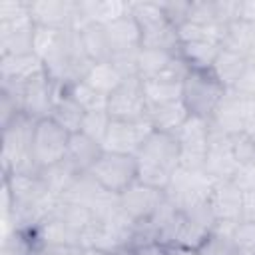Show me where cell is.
Listing matches in <instances>:
<instances>
[{"mask_svg": "<svg viewBox=\"0 0 255 255\" xmlns=\"http://www.w3.org/2000/svg\"><path fill=\"white\" fill-rule=\"evenodd\" d=\"M137 159V181L167 191L175 171L179 169V141L175 133L155 131L143 141Z\"/></svg>", "mask_w": 255, "mask_h": 255, "instance_id": "cell-1", "label": "cell"}, {"mask_svg": "<svg viewBox=\"0 0 255 255\" xmlns=\"http://www.w3.org/2000/svg\"><path fill=\"white\" fill-rule=\"evenodd\" d=\"M36 120L26 114H18L8 126L2 128V175L12 173H40V167L34 161L32 139H34Z\"/></svg>", "mask_w": 255, "mask_h": 255, "instance_id": "cell-2", "label": "cell"}, {"mask_svg": "<svg viewBox=\"0 0 255 255\" xmlns=\"http://www.w3.org/2000/svg\"><path fill=\"white\" fill-rule=\"evenodd\" d=\"M225 96L227 88L217 80L213 70H191L181 84V104L193 118L211 122Z\"/></svg>", "mask_w": 255, "mask_h": 255, "instance_id": "cell-3", "label": "cell"}, {"mask_svg": "<svg viewBox=\"0 0 255 255\" xmlns=\"http://www.w3.org/2000/svg\"><path fill=\"white\" fill-rule=\"evenodd\" d=\"M129 14L135 18L141 32V48L177 52L179 34L177 26L169 22L159 2H129Z\"/></svg>", "mask_w": 255, "mask_h": 255, "instance_id": "cell-4", "label": "cell"}, {"mask_svg": "<svg viewBox=\"0 0 255 255\" xmlns=\"http://www.w3.org/2000/svg\"><path fill=\"white\" fill-rule=\"evenodd\" d=\"M0 90L12 94L18 100L22 114L30 116L36 122L44 120V118H50L54 102H56V98L60 94V86L46 72L38 74L36 78L28 80L26 84H18V86L2 84Z\"/></svg>", "mask_w": 255, "mask_h": 255, "instance_id": "cell-5", "label": "cell"}, {"mask_svg": "<svg viewBox=\"0 0 255 255\" xmlns=\"http://www.w3.org/2000/svg\"><path fill=\"white\" fill-rule=\"evenodd\" d=\"M88 175L106 191L120 195L133 181H137V159L135 155L104 151Z\"/></svg>", "mask_w": 255, "mask_h": 255, "instance_id": "cell-6", "label": "cell"}, {"mask_svg": "<svg viewBox=\"0 0 255 255\" xmlns=\"http://www.w3.org/2000/svg\"><path fill=\"white\" fill-rule=\"evenodd\" d=\"M68 141H70V133L64 128H60L54 120L44 118L36 122L32 151H34V161L40 167V171L64 159Z\"/></svg>", "mask_w": 255, "mask_h": 255, "instance_id": "cell-7", "label": "cell"}, {"mask_svg": "<svg viewBox=\"0 0 255 255\" xmlns=\"http://www.w3.org/2000/svg\"><path fill=\"white\" fill-rule=\"evenodd\" d=\"M106 112L110 114L112 120H122V122H137L147 118V102H145L141 78L124 80L108 96Z\"/></svg>", "mask_w": 255, "mask_h": 255, "instance_id": "cell-8", "label": "cell"}, {"mask_svg": "<svg viewBox=\"0 0 255 255\" xmlns=\"http://www.w3.org/2000/svg\"><path fill=\"white\" fill-rule=\"evenodd\" d=\"M151 133H153V126H151L149 118H143L137 122L112 120L102 147H104V151L135 155L139 151V147L143 145V141Z\"/></svg>", "mask_w": 255, "mask_h": 255, "instance_id": "cell-9", "label": "cell"}, {"mask_svg": "<svg viewBox=\"0 0 255 255\" xmlns=\"http://www.w3.org/2000/svg\"><path fill=\"white\" fill-rule=\"evenodd\" d=\"M163 201L165 191L149 187L141 181H133L124 193H120V205L124 213L135 223L151 219Z\"/></svg>", "mask_w": 255, "mask_h": 255, "instance_id": "cell-10", "label": "cell"}, {"mask_svg": "<svg viewBox=\"0 0 255 255\" xmlns=\"http://www.w3.org/2000/svg\"><path fill=\"white\" fill-rule=\"evenodd\" d=\"M207 205L215 221L239 223L243 211V189L233 179L213 181L211 191L207 195Z\"/></svg>", "mask_w": 255, "mask_h": 255, "instance_id": "cell-11", "label": "cell"}, {"mask_svg": "<svg viewBox=\"0 0 255 255\" xmlns=\"http://www.w3.org/2000/svg\"><path fill=\"white\" fill-rule=\"evenodd\" d=\"M102 153H104V147L96 139L88 137L82 131L70 133V141H68V149H66V155H64V163L76 175H86L94 167V163L100 159Z\"/></svg>", "mask_w": 255, "mask_h": 255, "instance_id": "cell-12", "label": "cell"}, {"mask_svg": "<svg viewBox=\"0 0 255 255\" xmlns=\"http://www.w3.org/2000/svg\"><path fill=\"white\" fill-rule=\"evenodd\" d=\"M42 72H46L44 62L34 52L0 58V80H2V84H12V86L26 84L28 80L36 78Z\"/></svg>", "mask_w": 255, "mask_h": 255, "instance_id": "cell-13", "label": "cell"}, {"mask_svg": "<svg viewBox=\"0 0 255 255\" xmlns=\"http://www.w3.org/2000/svg\"><path fill=\"white\" fill-rule=\"evenodd\" d=\"M108 40L112 46V52H124V50H137L141 48V32L135 22V18L128 12L120 16L118 20L106 24Z\"/></svg>", "mask_w": 255, "mask_h": 255, "instance_id": "cell-14", "label": "cell"}, {"mask_svg": "<svg viewBox=\"0 0 255 255\" xmlns=\"http://www.w3.org/2000/svg\"><path fill=\"white\" fill-rule=\"evenodd\" d=\"M84 116H86L84 108L68 94V88L60 86V94H58V98L54 102V108L50 112V120H54L68 133H78L82 129Z\"/></svg>", "mask_w": 255, "mask_h": 255, "instance_id": "cell-15", "label": "cell"}, {"mask_svg": "<svg viewBox=\"0 0 255 255\" xmlns=\"http://www.w3.org/2000/svg\"><path fill=\"white\" fill-rule=\"evenodd\" d=\"M80 40L86 56L90 58L92 64H104L112 60V46L108 40V32L104 24L90 22L80 30Z\"/></svg>", "mask_w": 255, "mask_h": 255, "instance_id": "cell-16", "label": "cell"}, {"mask_svg": "<svg viewBox=\"0 0 255 255\" xmlns=\"http://www.w3.org/2000/svg\"><path fill=\"white\" fill-rule=\"evenodd\" d=\"M247 68H249V62L241 54H237L233 50H227V48H221V52H219L211 70L217 76V80L225 88H229V86H237L243 80Z\"/></svg>", "mask_w": 255, "mask_h": 255, "instance_id": "cell-17", "label": "cell"}, {"mask_svg": "<svg viewBox=\"0 0 255 255\" xmlns=\"http://www.w3.org/2000/svg\"><path fill=\"white\" fill-rule=\"evenodd\" d=\"M221 48L223 46L217 42H181L177 54L191 70H211Z\"/></svg>", "mask_w": 255, "mask_h": 255, "instance_id": "cell-18", "label": "cell"}, {"mask_svg": "<svg viewBox=\"0 0 255 255\" xmlns=\"http://www.w3.org/2000/svg\"><path fill=\"white\" fill-rule=\"evenodd\" d=\"M147 118L153 126L155 131H165V133H177V129L185 124V120L189 118L185 106L179 102H171L165 106H157V108H149L147 110Z\"/></svg>", "mask_w": 255, "mask_h": 255, "instance_id": "cell-19", "label": "cell"}, {"mask_svg": "<svg viewBox=\"0 0 255 255\" xmlns=\"http://www.w3.org/2000/svg\"><path fill=\"white\" fill-rule=\"evenodd\" d=\"M141 84H143L147 110L181 100V84L177 82H169L161 78H147V80H141Z\"/></svg>", "mask_w": 255, "mask_h": 255, "instance_id": "cell-20", "label": "cell"}, {"mask_svg": "<svg viewBox=\"0 0 255 255\" xmlns=\"http://www.w3.org/2000/svg\"><path fill=\"white\" fill-rule=\"evenodd\" d=\"M80 6L88 22H98L104 26L129 12V2H80Z\"/></svg>", "mask_w": 255, "mask_h": 255, "instance_id": "cell-21", "label": "cell"}, {"mask_svg": "<svg viewBox=\"0 0 255 255\" xmlns=\"http://www.w3.org/2000/svg\"><path fill=\"white\" fill-rule=\"evenodd\" d=\"M54 211H56V213L60 215V219H62L72 231H76L78 235H82V231H86V229L94 223V219H96V215L92 213L90 207L80 205V203L62 201V199H60V203L56 205Z\"/></svg>", "mask_w": 255, "mask_h": 255, "instance_id": "cell-22", "label": "cell"}, {"mask_svg": "<svg viewBox=\"0 0 255 255\" xmlns=\"http://www.w3.org/2000/svg\"><path fill=\"white\" fill-rule=\"evenodd\" d=\"M229 151L239 167H255V135L247 129H237L227 133Z\"/></svg>", "mask_w": 255, "mask_h": 255, "instance_id": "cell-23", "label": "cell"}, {"mask_svg": "<svg viewBox=\"0 0 255 255\" xmlns=\"http://www.w3.org/2000/svg\"><path fill=\"white\" fill-rule=\"evenodd\" d=\"M175 54H177V52H175ZM175 54H173V52H163V50L139 48V54H137V76H139L141 80L159 76V74L169 66V62L173 60Z\"/></svg>", "mask_w": 255, "mask_h": 255, "instance_id": "cell-24", "label": "cell"}, {"mask_svg": "<svg viewBox=\"0 0 255 255\" xmlns=\"http://www.w3.org/2000/svg\"><path fill=\"white\" fill-rule=\"evenodd\" d=\"M84 82L94 88L96 92L104 94V96H110L124 80L122 76L116 72V68L110 64V62H104V64H94L88 72V76L84 78Z\"/></svg>", "mask_w": 255, "mask_h": 255, "instance_id": "cell-25", "label": "cell"}, {"mask_svg": "<svg viewBox=\"0 0 255 255\" xmlns=\"http://www.w3.org/2000/svg\"><path fill=\"white\" fill-rule=\"evenodd\" d=\"M68 94L84 108V112H96V110H106L108 108V96L96 92L94 88H90L84 80L70 86Z\"/></svg>", "mask_w": 255, "mask_h": 255, "instance_id": "cell-26", "label": "cell"}, {"mask_svg": "<svg viewBox=\"0 0 255 255\" xmlns=\"http://www.w3.org/2000/svg\"><path fill=\"white\" fill-rule=\"evenodd\" d=\"M239 247L235 245L233 237L227 233L211 231L207 239L195 249V255H237Z\"/></svg>", "mask_w": 255, "mask_h": 255, "instance_id": "cell-27", "label": "cell"}, {"mask_svg": "<svg viewBox=\"0 0 255 255\" xmlns=\"http://www.w3.org/2000/svg\"><path fill=\"white\" fill-rule=\"evenodd\" d=\"M110 114L106 110H96V112H86L84 122H82V133H86L88 137L96 139L98 143H104L108 128H110Z\"/></svg>", "mask_w": 255, "mask_h": 255, "instance_id": "cell-28", "label": "cell"}, {"mask_svg": "<svg viewBox=\"0 0 255 255\" xmlns=\"http://www.w3.org/2000/svg\"><path fill=\"white\" fill-rule=\"evenodd\" d=\"M137 54H139V48L137 50H124V52L112 54L110 64L116 68V72L122 76V80L139 78L137 76Z\"/></svg>", "mask_w": 255, "mask_h": 255, "instance_id": "cell-29", "label": "cell"}, {"mask_svg": "<svg viewBox=\"0 0 255 255\" xmlns=\"http://www.w3.org/2000/svg\"><path fill=\"white\" fill-rule=\"evenodd\" d=\"M235 245L245 251H255V223L251 221H239L231 233Z\"/></svg>", "mask_w": 255, "mask_h": 255, "instance_id": "cell-30", "label": "cell"}, {"mask_svg": "<svg viewBox=\"0 0 255 255\" xmlns=\"http://www.w3.org/2000/svg\"><path fill=\"white\" fill-rule=\"evenodd\" d=\"M129 255H171L173 249L159 243V241H151V243H143V245H137L133 249L128 251Z\"/></svg>", "mask_w": 255, "mask_h": 255, "instance_id": "cell-31", "label": "cell"}, {"mask_svg": "<svg viewBox=\"0 0 255 255\" xmlns=\"http://www.w3.org/2000/svg\"><path fill=\"white\" fill-rule=\"evenodd\" d=\"M241 221H251V223H255V189H243Z\"/></svg>", "mask_w": 255, "mask_h": 255, "instance_id": "cell-32", "label": "cell"}, {"mask_svg": "<svg viewBox=\"0 0 255 255\" xmlns=\"http://www.w3.org/2000/svg\"><path fill=\"white\" fill-rule=\"evenodd\" d=\"M44 255H80L82 247L78 245H46L42 247Z\"/></svg>", "mask_w": 255, "mask_h": 255, "instance_id": "cell-33", "label": "cell"}, {"mask_svg": "<svg viewBox=\"0 0 255 255\" xmlns=\"http://www.w3.org/2000/svg\"><path fill=\"white\" fill-rule=\"evenodd\" d=\"M80 255H112V253L102 251V249H96V247H82V253Z\"/></svg>", "mask_w": 255, "mask_h": 255, "instance_id": "cell-34", "label": "cell"}, {"mask_svg": "<svg viewBox=\"0 0 255 255\" xmlns=\"http://www.w3.org/2000/svg\"><path fill=\"white\" fill-rule=\"evenodd\" d=\"M171 255H195V251H187V249H173Z\"/></svg>", "mask_w": 255, "mask_h": 255, "instance_id": "cell-35", "label": "cell"}, {"mask_svg": "<svg viewBox=\"0 0 255 255\" xmlns=\"http://www.w3.org/2000/svg\"><path fill=\"white\" fill-rule=\"evenodd\" d=\"M32 255H44V251H42V249H38V251H34Z\"/></svg>", "mask_w": 255, "mask_h": 255, "instance_id": "cell-36", "label": "cell"}, {"mask_svg": "<svg viewBox=\"0 0 255 255\" xmlns=\"http://www.w3.org/2000/svg\"><path fill=\"white\" fill-rule=\"evenodd\" d=\"M116 255H129L128 251H122V253H116Z\"/></svg>", "mask_w": 255, "mask_h": 255, "instance_id": "cell-37", "label": "cell"}]
</instances>
